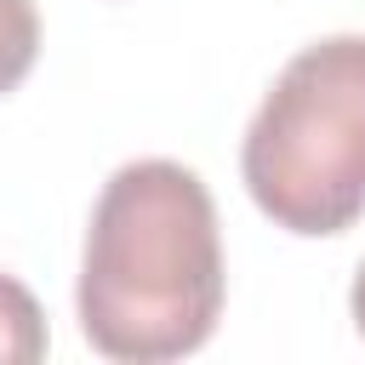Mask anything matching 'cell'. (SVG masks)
Here are the masks:
<instances>
[{"instance_id": "obj_5", "label": "cell", "mask_w": 365, "mask_h": 365, "mask_svg": "<svg viewBox=\"0 0 365 365\" xmlns=\"http://www.w3.org/2000/svg\"><path fill=\"white\" fill-rule=\"evenodd\" d=\"M348 308H354V325H359V336H365V262H359V274H354V291H348Z\"/></svg>"}, {"instance_id": "obj_3", "label": "cell", "mask_w": 365, "mask_h": 365, "mask_svg": "<svg viewBox=\"0 0 365 365\" xmlns=\"http://www.w3.org/2000/svg\"><path fill=\"white\" fill-rule=\"evenodd\" d=\"M34 359H46V314L23 279L0 274V365H34Z\"/></svg>"}, {"instance_id": "obj_2", "label": "cell", "mask_w": 365, "mask_h": 365, "mask_svg": "<svg viewBox=\"0 0 365 365\" xmlns=\"http://www.w3.org/2000/svg\"><path fill=\"white\" fill-rule=\"evenodd\" d=\"M257 211L285 234H342L365 217V34L302 46L240 143Z\"/></svg>"}, {"instance_id": "obj_4", "label": "cell", "mask_w": 365, "mask_h": 365, "mask_svg": "<svg viewBox=\"0 0 365 365\" xmlns=\"http://www.w3.org/2000/svg\"><path fill=\"white\" fill-rule=\"evenodd\" d=\"M40 57V11L34 0H0V97L29 80Z\"/></svg>"}, {"instance_id": "obj_1", "label": "cell", "mask_w": 365, "mask_h": 365, "mask_svg": "<svg viewBox=\"0 0 365 365\" xmlns=\"http://www.w3.org/2000/svg\"><path fill=\"white\" fill-rule=\"evenodd\" d=\"M74 308L86 342L120 365H165L211 342L222 319V240L200 171L131 160L103 182Z\"/></svg>"}]
</instances>
